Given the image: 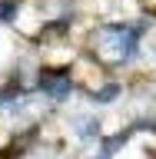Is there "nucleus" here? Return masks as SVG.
<instances>
[{
	"instance_id": "obj_3",
	"label": "nucleus",
	"mask_w": 156,
	"mask_h": 159,
	"mask_svg": "<svg viewBox=\"0 0 156 159\" xmlns=\"http://www.w3.org/2000/svg\"><path fill=\"white\" fill-rule=\"evenodd\" d=\"M120 93H123V89H120L116 83H110V86H103V89H97V93H93V103H113Z\"/></svg>"
},
{
	"instance_id": "obj_1",
	"label": "nucleus",
	"mask_w": 156,
	"mask_h": 159,
	"mask_svg": "<svg viewBox=\"0 0 156 159\" xmlns=\"http://www.w3.org/2000/svg\"><path fill=\"white\" fill-rule=\"evenodd\" d=\"M40 86L47 89V96L63 99L70 93V76H40Z\"/></svg>"
},
{
	"instance_id": "obj_2",
	"label": "nucleus",
	"mask_w": 156,
	"mask_h": 159,
	"mask_svg": "<svg viewBox=\"0 0 156 159\" xmlns=\"http://www.w3.org/2000/svg\"><path fill=\"white\" fill-rule=\"evenodd\" d=\"M73 133H77V136H83V139L97 136V119H90V116H77V119H73Z\"/></svg>"
},
{
	"instance_id": "obj_4",
	"label": "nucleus",
	"mask_w": 156,
	"mask_h": 159,
	"mask_svg": "<svg viewBox=\"0 0 156 159\" xmlns=\"http://www.w3.org/2000/svg\"><path fill=\"white\" fill-rule=\"evenodd\" d=\"M17 17V0H0V20Z\"/></svg>"
}]
</instances>
